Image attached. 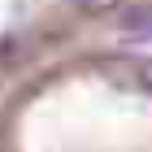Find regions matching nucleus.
I'll return each instance as SVG.
<instances>
[{
	"mask_svg": "<svg viewBox=\"0 0 152 152\" xmlns=\"http://www.w3.org/2000/svg\"><path fill=\"white\" fill-rule=\"evenodd\" d=\"M96 70L109 83H117L122 91H152V61H135V57H113L100 61Z\"/></svg>",
	"mask_w": 152,
	"mask_h": 152,
	"instance_id": "nucleus-1",
	"label": "nucleus"
},
{
	"mask_svg": "<svg viewBox=\"0 0 152 152\" xmlns=\"http://www.w3.org/2000/svg\"><path fill=\"white\" fill-rule=\"evenodd\" d=\"M117 31L122 35H152V4H122L117 9Z\"/></svg>",
	"mask_w": 152,
	"mask_h": 152,
	"instance_id": "nucleus-2",
	"label": "nucleus"
},
{
	"mask_svg": "<svg viewBox=\"0 0 152 152\" xmlns=\"http://www.w3.org/2000/svg\"><path fill=\"white\" fill-rule=\"evenodd\" d=\"M26 52H31V44H26L22 35H4V39H0V70H9V65H18V61H26Z\"/></svg>",
	"mask_w": 152,
	"mask_h": 152,
	"instance_id": "nucleus-3",
	"label": "nucleus"
},
{
	"mask_svg": "<svg viewBox=\"0 0 152 152\" xmlns=\"http://www.w3.org/2000/svg\"><path fill=\"white\" fill-rule=\"evenodd\" d=\"M74 9L78 13H117L122 0H74Z\"/></svg>",
	"mask_w": 152,
	"mask_h": 152,
	"instance_id": "nucleus-4",
	"label": "nucleus"
}]
</instances>
